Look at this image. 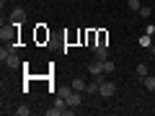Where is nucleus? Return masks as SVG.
Here are the masks:
<instances>
[{
    "instance_id": "f257e3e1",
    "label": "nucleus",
    "mask_w": 155,
    "mask_h": 116,
    "mask_svg": "<svg viewBox=\"0 0 155 116\" xmlns=\"http://www.w3.org/2000/svg\"><path fill=\"white\" fill-rule=\"evenodd\" d=\"M16 23H8V26L0 28V39H3V44H8V41H16Z\"/></svg>"
},
{
    "instance_id": "f03ea898",
    "label": "nucleus",
    "mask_w": 155,
    "mask_h": 116,
    "mask_svg": "<svg viewBox=\"0 0 155 116\" xmlns=\"http://www.w3.org/2000/svg\"><path fill=\"white\" fill-rule=\"evenodd\" d=\"M114 93H116V85L111 83V80H104V83H101L98 95H104V98H114Z\"/></svg>"
},
{
    "instance_id": "7ed1b4c3",
    "label": "nucleus",
    "mask_w": 155,
    "mask_h": 116,
    "mask_svg": "<svg viewBox=\"0 0 155 116\" xmlns=\"http://www.w3.org/2000/svg\"><path fill=\"white\" fill-rule=\"evenodd\" d=\"M16 52H18V44H16V41H8V44H3V49H0V60L16 54Z\"/></svg>"
},
{
    "instance_id": "20e7f679",
    "label": "nucleus",
    "mask_w": 155,
    "mask_h": 116,
    "mask_svg": "<svg viewBox=\"0 0 155 116\" xmlns=\"http://www.w3.org/2000/svg\"><path fill=\"white\" fill-rule=\"evenodd\" d=\"M23 21H26V13H23V8H13V11H11V23L21 26Z\"/></svg>"
},
{
    "instance_id": "39448f33",
    "label": "nucleus",
    "mask_w": 155,
    "mask_h": 116,
    "mask_svg": "<svg viewBox=\"0 0 155 116\" xmlns=\"http://www.w3.org/2000/svg\"><path fill=\"white\" fill-rule=\"evenodd\" d=\"M3 65H5L8 70H18V67H23V62L18 60V54H11V57H5V60H3Z\"/></svg>"
},
{
    "instance_id": "423d86ee",
    "label": "nucleus",
    "mask_w": 155,
    "mask_h": 116,
    "mask_svg": "<svg viewBox=\"0 0 155 116\" xmlns=\"http://www.w3.org/2000/svg\"><path fill=\"white\" fill-rule=\"evenodd\" d=\"M65 101H67V106H72V108H78V106L83 103V93H78V90H72V93L67 95Z\"/></svg>"
},
{
    "instance_id": "0eeeda50",
    "label": "nucleus",
    "mask_w": 155,
    "mask_h": 116,
    "mask_svg": "<svg viewBox=\"0 0 155 116\" xmlns=\"http://www.w3.org/2000/svg\"><path fill=\"white\" fill-rule=\"evenodd\" d=\"M93 52H96V60H109V49H106V44H96Z\"/></svg>"
},
{
    "instance_id": "6e6552de",
    "label": "nucleus",
    "mask_w": 155,
    "mask_h": 116,
    "mask_svg": "<svg viewBox=\"0 0 155 116\" xmlns=\"http://www.w3.org/2000/svg\"><path fill=\"white\" fill-rule=\"evenodd\" d=\"M70 85H72V90H78V93H85V88H88V83H85L83 77H75Z\"/></svg>"
},
{
    "instance_id": "1a4fd4ad",
    "label": "nucleus",
    "mask_w": 155,
    "mask_h": 116,
    "mask_svg": "<svg viewBox=\"0 0 155 116\" xmlns=\"http://www.w3.org/2000/svg\"><path fill=\"white\" fill-rule=\"evenodd\" d=\"M88 70L93 72V75H98V72H104V60H93V62L88 65Z\"/></svg>"
},
{
    "instance_id": "9d476101",
    "label": "nucleus",
    "mask_w": 155,
    "mask_h": 116,
    "mask_svg": "<svg viewBox=\"0 0 155 116\" xmlns=\"http://www.w3.org/2000/svg\"><path fill=\"white\" fill-rule=\"evenodd\" d=\"M142 88L155 90V75H145V77H142Z\"/></svg>"
},
{
    "instance_id": "9b49d317",
    "label": "nucleus",
    "mask_w": 155,
    "mask_h": 116,
    "mask_svg": "<svg viewBox=\"0 0 155 116\" xmlns=\"http://www.w3.org/2000/svg\"><path fill=\"white\" fill-rule=\"evenodd\" d=\"M98 90H101V83H98V80H93V83H88L85 93H88V95H98Z\"/></svg>"
},
{
    "instance_id": "f8f14e48",
    "label": "nucleus",
    "mask_w": 155,
    "mask_h": 116,
    "mask_svg": "<svg viewBox=\"0 0 155 116\" xmlns=\"http://www.w3.org/2000/svg\"><path fill=\"white\" fill-rule=\"evenodd\" d=\"M13 114H18V116H28V114H31V108H28L26 103H21V106H16V108H13Z\"/></svg>"
},
{
    "instance_id": "ddd939ff",
    "label": "nucleus",
    "mask_w": 155,
    "mask_h": 116,
    "mask_svg": "<svg viewBox=\"0 0 155 116\" xmlns=\"http://www.w3.org/2000/svg\"><path fill=\"white\" fill-rule=\"evenodd\" d=\"M114 70H116V65H114V62H111V60H104V72H106V75H111Z\"/></svg>"
},
{
    "instance_id": "4468645a",
    "label": "nucleus",
    "mask_w": 155,
    "mask_h": 116,
    "mask_svg": "<svg viewBox=\"0 0 155 116\" xmlns=\"http://www.w3.org/2000/svg\"><path fill=\"white\" fill-rule=\"evenodd\" d=\"M127 5H129V11L140 13V8H142V3H140V0H127Z\"/></svg>"
},
{
    "instance_id": "2eb2a0df",
    "label": "nucleus",
    "mask_w": 155,
    "mask_h": 116,
    "mask_svg": "<svg viewBox=\"0 0 155 116\" xmlns=\"http://www.w3.org/2000/svg\"><path fill=\"white\" fill-rule=\"evenodd\" d=\"M140 44H142V47H147V49H150V47H153V36H150V34L140 36Z\"/></svg>"
},
{
    "instance_id": "dca6fc26",
    "label": "nucleus",
    "mask_w": 155,
    "mask_h": 116,
    "mask_svg": "<svg viewBox=\"0 0 155 116\" xmlns=\"http://www.w3.org/2000/svg\"><path fill=\"white\" fill-rule=\"evenodd\" d=\"M145 75H147V65H145V62H140V65H137V77L142 80Z\"/></svg>"
},
{
    "instance_id": "f3484780",
    "label": "nucleus",
    "mask_w": 155,
    "mask_h": 116,
    "mask_svg": "<svg viewBox=\"0 0 155 116\" xmlns=\"http://www.w3.org/2000/svg\"><path fill=\"white\" fill-rule=\"evenodd\" d=\"M70 93H72V85H70V88H67V85H65V88H57V95H62V98H67Z\"/></svg>"
},
{
    "instance_id": "a211bd4d",
    "label": "nucleus",
    "mask_w": 155,
    "mask_h": 116,
    "mask_svg": "<svg viewBox=\"0 0 155 116\" xmlns=\"http://www.w3.org/2000/svg\"><path fill=\"white\" fill-rule=\"evenodd\" d=\"M150 13H153V8H150V5H142V8H140V16H142V18H150Z\"/></svg>"
},
{
    "instance_id": "6ab92c4d",
    "label": "nucleus",
    "mask_w": 155,
    "mask_h": 116,
    "mask_svg": "<svg viewBox=\"0 0 155 116\" xmlns=\"http://www.w3.org/2000/svg\"><path fill=\"white\" fill-rule=\"evenodd\" d=\"M145 34H150V36H155V26H145Z\"/></svg>"
},
{
    "instance_id": "aec40b11",
    "label": "nucleus",
    "mask_w": 155,
    "mask_h": 116,
    "mask_svg": "<svg viewBox=\"0 0 155 116\" xmlns=\"http://www.w3.org/2000/svg\"><path fill=\"white\" fill-rule=\"evenodd\" d=\"M150 52H153V54H155V44H153V47H150Z\"/></svg>"
}]
</instances>
